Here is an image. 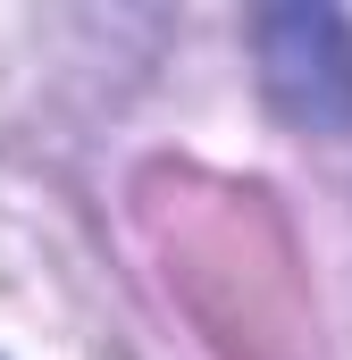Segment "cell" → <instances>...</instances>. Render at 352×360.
Segmentation results:
<instances>
[{"mask_svg": "<svg viewBox=\"0 0 352 360\" xmlns=\"http://www.w3.org/2000/svg\"><path fill=\"white\" fill-rule=\"evenodd\" d=\"M260 68L268 92L310 117V126H344L352 117V34L327 8H277L260 17Z\"/></svg>", "mask_w": 352, "mask_h": 360, "instance_id": "cell-1", "label": "cell"}]
</instances>
